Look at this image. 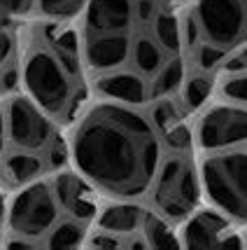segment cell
<instances>
[{
  "instance_id": "cell-7",
  "label": "cell",
  "mask_w": 247,
  "mask_h": 250,
  "mask_svg": "<svg viewBox=\"0 0 247 250\" xmlns=\"http://www.w3.org/2000/svg\"><path fill=\"white\" fill-rule=\"evenodd\" d=\"M196 21L205 40L228 49L247 35L245 0H198Z\"/></svg>"
},
{
  "instance_id": "cell-11",
  "label": "cell",
  "mask_w": 247,
  "mask_h": 250,
  "mask_svg": "<svg viewBox=\"0 0 247 250\" xmlns=\"http://www.w3.org/2000/svg\"><path fill=\"white\" fill-rule=\"evenodd\" d=\"M228 218L222 210L212 208H196L191 215L184 218L182 227V246L184 248H215L228 231Z\"/></svg>"
},
{
  "instance_id": "cell-29",
  "label": "cell",
  "mask_w": 247,
  "mask_h": 250,
  "mask_svg": "<svg viewBox=\"0 0 247 250\" xmlns=\"http://www.w3.org/2000/svg\"><path fill=\"white\" fill-rule=\"evenodd\" d=\"M224 68L228 70V73H245L247 70V47L245 49H240L233 59H228Z\"/></svg>"
},
{
  "instance_id": "cell-3",
  "label": "cell",
  "mask_w": 247,
  "mask_h": 250,
  "mask_svg": "<svg viewBox=\"0 0 247 250\" xmlns=\"http://www.w3.org/2000/svg\"><path fill=\"white\" fill-rule=\"evenodd\" d=\"M152 199L156 210L168 220L191 215L201 201V178L193 164L182 154L163 159L152 180Z\"/></svg>"
},
{
  "instance_id": "cell-25",
  "label": "cell",
  "mask_w": 247,
  "mask_h": 250,
  "mask_svg": "<svg viewBox=\"0 0 247 250\" xmlns=\"http://www.w3.org/2000/svg\"><path fill=\"white\" fill-rule=\"evenodd\" d=\"M84 0H40V10L49 17H70L82 7Z\"/></svg>"
},
{
  "instance_id": "cell-27",
  "label": "cell",
  "mask_w": 247,
  "mask_h": 250,
  "mask_svg": "<svg viewBox=\"0 0 247 250\" xmlns=\"http://www.w3.org/2000/svg\"><path fill=\"white\" fill-rule=\"evenodd\" d=\"M86 243H89V246H94V248H121V246H126L124 236L112 234V231H105V229L96 231V234L86 241Z\"/></svg>"
},
{
  "instance_id": "cell-13",
  "label": "cell",
  "mask_w": 247,
  "mask_h": 250,
  "mask_svg": "<svg viewBox=\"0 0 247 250\" xmlns=\"http://www.w3.org/2000/svg\"><path fill=\"white\" fill-rule=\"evenodd\" d=\"M98 94L103 98H112L114 103L124 105H142L150 101V87L142 82L138 73H126V70H110L98 80Z\"/></svg>"
},
{
  "instance_id": "cell-31",
  "label": "cell",
  "mask_w": 247,
  "mask_h": 250,
  "mask_svg": "<svg viewBox=\"0 0 247 250\" xmlns=\"http://www.w3.org/2000/svg\"><path fill=\"white\" fill-rule=\"evenodd\" d=\"M31 5H33V0H0V7L7 12H14V14L26 12Z\"/></svg>"
},
{
  "instance_id": "cell-4",
  "label": "cell",
  "mask_w": 247,
  "mask_h": 250,
  "mask_svg": "<svg viewBox=\"0 0 247 250\" xmlns=\"http://www.w3.org/2000/svg\"><path fill=\"white\" fill-rule=\"evenodd\" d=\"M21 80L26 84L28 96L47 115L58 117L65 110H70V103H73L70 73L54 52L35 49L23 63Z\"/></svg>"
},
{
  "instance_id": "cell-28",
  "label": "cell",
  "mask_w": 247,
  "mask_h": 250,
  "mask_svg": "<svg viewBox=\"0 0 247 250\" xmlns=\"http://www.w3.org/2000/svg\"><path fill=\"white\" fill-rule=\"evenodd\" d=\"M133 17L138 21H150L156 17V0H135L133 2Z\"/></svg>"
},
{
  "instance_id": "cell-2",
  "label": "cell",
  "mask_w": 247,
  "mask_h": 250,
  "mask_svg": "<svg viewBox=\"0 0 247 250\" xmlns=\"http://www.w3.org/2000/svg\"><path fill=\"white\" fill-rule=\"evenodd\" d=\"M198 178L203 192L226 218L247 222V150H219L208 154Z\"/></svg>"
},
{
  "instance_id": "cell-10",
  "label": "cell",
  "mask_w": 247,
  "mask_h": 250,
  "mask_svg": "<svg viewBox=\"0 0 247 250\" xmlns=\"http://www.w3.org/2000/svg\"><path fill=\"white\" fill-rule=\"evenodd\" d=\"M131 42L126 33H94L84 44V61L96 73H110L126 63Z\"/></svg>"
},
{
  "instance_id": "cell-22",
  "label": "cell",
  "mask_w": 247,
  "mask_h": 250,
  "mask_svg": "<svg viewBox=\"0 0 247 250\" xmlns=\"http://www.w3.org/2000/svg\"><path fill=\"white\" fill-rule=\"evenodd\" d=\"M150 122L152 126L156 129V133L159 131H166L171 129V126H175L177 122H182V103L180 101H175V98H156V103L152 105V112H150Z\"/></svg>"
},
{
  "instance_id": "cell-20",
  "label": "cell",
  "mask_w": 247,
  "mask_h": 250,
  "mask_svg": "<svg viewBox=\"0 0 247 250\" xmlns=\"http://www.w3.org/2000/svg\"><path fill=\"white\" fill-rule=\"evenodd\" d=\"M133 63L140 75H154L163 65L161 47L150 38H138L133 44Z\"/></svg>"
},
{
  "instance_id": "cell-6",
  "label": "cell",
  "mask_w": 247,
  "mask_h": 250,
  "mask_svg": "<svg viewBox=\"0 0 247 250\" xmlns=\"http://www.w3.org/2000/svg\"><path fill=\"white\" fill-rule=\"evenodd\" d=\"M193 143H198V147L205 152L247 145V105L224 103L208 108L196 124Z\"/></svg>"
},
{
  "instance_id": "cell-1",
  "label": "cell",
  "mask_w": 247,
  "mask_h": 250,
  "mask_svg": "<svg viewBox=\"0 0 247 250\" xmlns=\"http://www.w3.org/2000/svg\"><path fill=\"white\" fill-rule=\"evenodd\" d=\"M75 168L91 185L119 199L152 187L161 164V141L150 117L124 103H100L77 124L70 143Z\"/></svg>"
},
{
  "instance_id": "cell-19",
  "label": "cell",
  "mask_w": 247,
  "mask_h": 250,
  "mask_svg": "<svg viewBox=\"0 0 247 250\" xmlns=\"http://www.w3.org/2000/svg\"><path fill=\"white\" fill-rule=\"evenodd\" d=\"M154 38H156V44H161V49L180 52V47H182V31H180V23L175 19V14H171V12H156V17H154Z\"/></svg>"
},
{
  "instance_id": "cell-15",
  "label": "cell",
  "mask_w": 247,
  "mask_h": 250,
  "mask_svg": "<svg viewBox=\"0 0 247 250\" xmlns=\"http://www.w3.org/2000/svg\"><path fill=\"white\" fill-rule=\"evenodd\" d=\"M44 171V162L33 152H17L5 159L2 173L10 185H28Z\"/></svg>"
},
{
  "instance_id": "cell-35",
  "label": "cell",
  "mask_w": 247,
  "mask_h": 250,
  "mask_svg": "<svg viewBox=\"0 0 247 250\" xmlns=\"http://www.w3.org/2000/svg\"><path fill=\"white\" fill-rule=\"evenodd\" d=\"M0 243H2V241H0Z\"/></svg>"
},
{
  "instance_id": "cell-21",
  "label": "cell",
  "mask_w": 247,
  "mask_h": 250,
  "mask_svg": "<svg viewBox=\"0 0 247 250\" xmlns=\"http://www.w3.org/2000/svg\"><path fill=\"white\" fill-rule=\"evenodd\" d=\"M84 243V227L79 220H63L49 229L47 246L49 248H77Z\"/></svg>"
},
{
  "instance_id": "cell-34",
  "label": "cell",
  "mask_w": 247,
  "mask_h": 250,
  "mask_svg": "<svg viewBox=\"0 0 247 250\" xmlns=\"http://www.w3.org/2000/svg\"><path fill=\"white\" fill-rule=\"evenodd\" d=\"M5 215H7V210H5V196H2V192H0V222H2Z\"/></svg>"
},
{
  "instance_id": "cell-33",
  "label": "cell",
  "mask_w": 247,
  "mask_h": 250,
  "mask_svg": "<svg viewBox=\"0 0 247 250\" xmlns=\"http://www.w3.org/2000/svg\"><path fill=\"white\" fill-rule=\"evenodd\" d=\"M7 131V122H5V112L0 110V138H2V133Z\"/></svg>"
},
{
  "instance_id": "cell-30",
  "label": "cell",
  "mask_w": 247,
  "mask_h": 250,
  "mask_svg": "<svg viewBox=\"0 0 247 250\" xmlns=\"http://www.w3.org/2000/svg\"><path fill=\"white\" fill-rule=\"evenodd\" d=\"M12 49H14V40H12V35L10 33H5V31H0V65L10 59Z\"/></svg>"
},
{
  "instance_id": "cell-16",
  "label": "cell",
  "mask_w": 247,
  "mask_h": 250,
  "mask_svg": "<svg viewBox=\"0 0 247 250\" xmlns=\"http://www.w3.org/2000/svg\"><path fill=\"white\" fill-rule=\"evenodd\" d=\"M184 82V61L180 56H175L154 73V82L150 84V98H163L175 94L177 89L182 87Z\"/></svg>"
},
{
  "instance_id": "cell-26",
  "label": "cell",
  "mask_w": 247,
  "mask_h": 250,
  "mask_svg": "<svg viewBox=\"0 0 247 250\" xmlns=\"http://www.w3.org/2000/svg\"><path fill=\"white\" fill-rule=\"evenodd\" d=\"M224 52L222 47H217V44H201L198 47V52H196V59H198V65H201V70H212L217 65L224 61Z\"/></svg>"
},
{
  "instance_id": "cell-17",
  "label": "cell",
  "mask_w": 247,
  "mask_h": 250,
  "mask_svg": "<svg viewBox=\"0 0 247 250\" xmlns=\"http://www.w3.org/2000/svg\"><path fill=\"white\" fill-rule=\"evenodd\" d=\"M142 234H145V239L152 248H177V246H182V241L175 234V229L171 227V220L166 215L145 213Z\"/></svg>"
},
{
  "instance_id": "cell-36",
  "label": "cell",
  "mask_w": 247,
  "mask_h": 250,
  "mask_svg": "<svg viewBox=\"0 0 247 250\" xmlns=\"http://www.w3.org/2000/svg\"><path fill=\"white\" fill-rule=\"evenodd\" d=\"M245 2H247V0H245Z\"/></svg>"
},
{
  "instance_id": "cell-5",
  "label": "cell",
  "mask_w": 247,
  "mask_h": 250,
  "mask_svg": "<svg viewBox=\"0 0 247 250\" xmlns=\"http://www.w3.org/2000/svg\"><path fill=\"white\" fill-rule=\"evenodd\" d=\"M56 218H58V201L54 196V189L40 180L21 185L7 210V222L14 229V234L28 239L49 234V229L56 225Z\"/></svg>"
},
{
  "instance_id": "cell-8",
  "label": "cell",
  "mask_w": 247,
  "mask_h": 250,
  "mask_svg": "<svg viewBox=\"0 0 247 250\" xmlns=\"http://www.w3.org/2000/svg\"><path fill=\"white\" fill-rule=\"evenodd\" d=\"M5 122L12 143L21 150H42L54 141L49 115L31 96H14L5 108Z\"/></svg>"
},
{
  "instance_id": "cell-14",
  "label": "cell",
  "mask_w": 247,
  "mask_h": 250,
  "mask_svg": "<svg viewBox=\"0 0 247 250\" xmlns=\"http://www.w3.org/2000/svg\"><path fill=\"white\" fill-rule=\"evenodd\" d=\"M145 208L131 201H114L108 204L98 210V227L119 234V236H129V234H138V229H142V220H145Z\"/></svg>"
},
{
  "instance_id": "cell-23",
  "label": "cell",
  "mask_w": 247,
  "mask_h": 250,
  "mask_svg": "<svg viewBox=\"0 0 247 250\" xmlns=\"http://www.w3.org/2000/svg\"><path fill=\"white\" fill-rule=\"evenodd\" d=\"M161 143L171 150V152L175 154H184L187 150H191L193 145V133L191 129L184 124V122H177L175 126H171V129L163 131L161 136Z\"/></svg>"
},
{
  "instance_id": "cell-9",
  "label": "cell",
  "mask_w": 247,
  "mask_h": 250,
  "mask_svg": "<svg viewBox=\"0 0 247 250\" xmlns=\"http://www.w3.org/2000/svg\"><path fill=\"white\" fill-rule=\"evenodd\" d=\"M54 196L58 201V206L63 208L68 215H73L75 220L84 222L91 220L98 213L96 196H94V185L86 180L84 175L73 173V171H63L54 178L52 183Z\"/></svg>"
},
{
  "instance_id": "cell-32",
  "label": "cell",
  "mask_w": 247,
  "mask_h": 250,
  "mask_svg": "<svg viewBox=\"0 0 247 250\" xmlns=\"http://www.w3.org/2000/svg\"><path fill=\"white\" fill-rule=\"evenodd\" d=\"M17 82H19V73L14 68H7L0 75V89H5V91H12V89L17 87Z\"/></svg>"
},
{
  "instance_id": "cell-18",
  "label": "cell",
  "mask_w": 247,
  "mask_h": 250,
  "mask_svg": "<svg viewBox=\"0 0 247 250\" xmlns=\"http://www.w3.org/2000/svg\"><path fill=\"white\" fill-rule=\"evenodd\" d=\"M212 94V77L203 73H193V75L184 77L182 82V105L187 110H198L205 105V101Z\"/></svg>"
},
{
  "instance_id": "cell-24",
  "label": "cell",
  "mask_w": 247,
  "mask_h": 250,
  "mask_svg": "<svg viewBox=\"0 0 247 250\" xmlns=\"http://www.w3.org/2000/svg\"><path fill=\"white\" fill-rule=\"evenodd\" d=\"M222 94H224V98L231 101V103L247 105V70L228 77L224 84H222Z\"/></svg>"
},
{
  "instance_id": "cell-12",
  "label": "cell",
  "mask_w": 247,
  "mask_h": 250,
  "mask_svg": "<svg viewBox=\"0 0 247 250\" xmlns=\"http://www.w3.org/2000/svg\"><path fill=\"white\" fill-rule=\"evenodd\" d=\"M86 23L91 33H126L133 23V0H89Z\"/></svg>"
}]
</instances>
